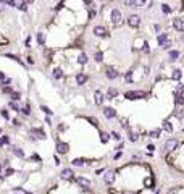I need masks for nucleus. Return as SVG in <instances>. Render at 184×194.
Here are the masks:
<instances>
[{"instance_id":"10","label":"nucleus","mask_w":184,"mask_h":194,"mask_svg":"<svg viewBox=\"0 0 184 194\" xmlns=\"http://www.w3.org/2000/svg\"><path fill=\"white\" fill-rule=\"evenodd\" d=\"M60 176H61L63 179H73V170H71V168H65V170H61Z\"/></svg>"},{"instance_id":"43","label":"nucleus","mask_w":184,"mask_h":194,"mask_svg":"<svg viewBox=\"0 0 184 194\" xmlns=\"http://www.w3.org/2000/svg\"><path fill=\"white\" fill-rule=\"evenodd\" d=\"M20 8H21V10H23V11H24L26 8H28V5H26L24 2H21V3H20Z\"/></svg>"},{"instance_id":"2","label":"nucleus","mask_w":184,"mask_h":194,"mask_svg":"<svg viewBox=\"0 0 184 194\" xmlns=\"http://www.w3.org/2000/svg\"><path fill=\"white\" fill-rule=\"evenodd\" d=\"M121 21H123V13L119 10L111 11V23H113L115 26H118V24H121Z\"/></svg>"},{"instance_id":"27","label":"nucleus","mask_w":184,"mask_h":194,"mask_svg":"<svg viewBox=\"0 0 184 194\" xmlns=\"http://www.w3.org/2000/svg\"><path fill=\"white\" fill-rule=\"evenodd\" d=\"M94 58H95V62H102V60H104V54H102V52H95Z\"/></svg>"},{"instance_id":"4","label":"nucleus","mask_w":184,"mask_h":194,"mask_svg":"<svg viewBox=\"0 0 184 194\" xmlns=\"http://www.w3.org/2000/svg\"><path fill=\"white\" fill-rule=\"evenodd\" d=\"M104 181L107 184H111L115 181V171L113 170H107L105 171V175H104Z\"/></svg>"},{"instance_id":"46","label":"nucleus","mask_w":184,"mask_h":194,"mask_svg":"<svg viewBox=\"0 0 184 194\" xmlns=\"http://www.w3.org/2000/svg\"><path fill=\"white\" fill-rule=\"evenodd\" d=\"M176 193H178V189H173V188H171V189H169V191H168L166 194H176Z\"/></svg>"},{"instance_id":"35","label":"nucleus","mask_w":184,"mask_h":194,"mask_svg":"<svg viewBox=\"0 0 184 194\" xmlns=\"http://www.w3.org/2000/svg\"><path fill=\"white\" fill-rule=\"evenodd\" d=\"M145 3H147V0H136L134 5H137V7H144Z\"/></svg>"},{"instance_id":"30","label":"nucleus","mask_w":184,"mask_h":194,"mask_svg":"<svg viewBox=\"0 0 184 194\" xmlns=\"http://www.w3.org/2000/svg\"><path fill=\"white\" fill-rule=\"evenodd\" d=\"M37 42H39L40 45H42V44L45 42V36L42 34V32H39V34H37Z\"/></svg>"},{"instance_id":"1","label":"nucleus","mask_w":184,"mask_h":194,"mask_svg":"<svg viewBox=\"0 0 184 194\" xmlns=\"http://www.w3.org/2000/svg\"><path fill=\"white\" fill-rule=\"evenodd\" d=\"M157 42H158V45H162V47H165V49H168L169 45H171V40L168 39V34H158V37H157Z\"/></svg>"},{"instance_id":"40","label":"nucleus","mask_w":184,"mask_h":194,"mask_svg":"<svg viewBox=\"0 0 184 194\" xmlns=\"http://www.w3.org/2000/svg\"><path fill=\"white\" fill-rule=\"evenodd\" d=\"M183 104H184L183 97H176V105H183Z\"/></svg>"},{"instance_id":"37","label":"nucleus","mask_w":184,"mask_h":194,"mask_svg":"<svg viewBox=\"0 0 184 194\" xmlns=\"http://www.w3.org/2000/svg\"><path fill=\"white\" fill-rule=\"evenodd\" d=\"M40 109H42V112H45V113H47V115H52V110H50V109H47L45 105H42Z\"/></svg>"},{"instance_id":"26","label":"nucleus","mask_w":184,"mask_h":194,"mask_svg":"<svg viewBox=\"0 0 184 194\" xmlns=\"http://www.w3.org/2000/svg\"><path fill=\"white\" fill-rule=\"evenodd\" d=\"M144 184L147 186V188H154V179H152V178H145L144 179Z\"/></svg>"},{"instance_id":"19","label":"nucleus","mask_w":184,"mask_h":194,"mask_svg":"<svg viewBox=\"0 0 184 194\" xmlns=\"http://www.w3.org/2000/svg\"><path fill=\"white\" fill-rule=\"evenodd\" d=\"M107 95H108V99H113V97H116V95H118V89H115V87H110L108 92H107Z\"/></svg>"},{"instance_id":"47","label":"nucleus","mask_w":184,"mask_h":194,"mask_svg":"<svg viewBox=\"0 0 184 194\" xmlns=\"http://www.w3.org/2000/svg\"><path fill=\"white\" fill-rule=\"evenodd\" d=\"M121 155H123V154H121V152H116V154H115V157H113V159H115V160H118L119 157H121Z\"/></svg>"},{"instance_id":"50","label":"nucleus","mask_w":184,"mask_h":194,"mask_svg":"<svg viewBox=\"0 0 184 194\" xmlns=\"http://www.w3.org/2000/svg\"><path fill=\"white\" fill-rule=\"evenodd\" d=\"M2 83H3V84H8V83H10V79H8V78H3V79H2Z\"/></svg>"},{"instance_id":"31","label":"nucleus","mask_w":184,"mask_h":194,"mask_svg":"<svg viewBox=\"0 0 184 194\" xmlns=\"http://www.w3.org/2000/svg\"><path fill=\"white\" fill-rule=\"evenodd\" d=\"M162 10H163V13H165V15H168V13H171V8H169V7L166 5V3H163V5H162Z\"/></svg>"},{"instance_id":"18","label":"nucleus","mask_w":184,"mask_h":194,"mask_svg":"<svg viewBox=\"0 0 184 194\" xmlns=\"http://www.w3.org/2000/svg\"><path fill=\"white\" fill-rule=\"evenodd\" d=\"M53 78L55 79H61L63 78V70L61 68H53Z\"/></svg>"},{"instance_id":"17","label":"nucleus","mask_w":184,"mask_h":194,"mask_svg":"<svg viewBox=\"0 0 184 194\" xmlns=\"http://www.w3.org/2000/svg\"><path fill=\"white\" fill-rule=\"evenodd\" d=\"M86 81H87V76H86L84 73H79V75L76 76V83H78V84H84Z\"/></svg>"},{"instance_id":"12","label":"nucleus","mask_w":184,"mask_h":194,"mask_svg":"<svg viewBox=\"0 0 184 194\" xmlns=\"http://www.w3.org/2000/svg\"><path fill=\"white\" fill-rule=\"evenodd\" d=\"M105 75H107L108 79H116V78H118V71L115 70V68H107Z\"/></svg>"},{"instance_id":"38","label":"nucleus","mask_w":184,"mask_h":194,"mask_svg":"<svg viewBox=\"0 0 184 194\" xmlns=\"http://www.w3.org/2000/svg\"><path fill=\"white\" fill-rule=\"evenodd\" d=\"M3 144H8V138H7V136H3V138L0 139V146H3Z\"/></svg>"},{"instance_id":"44","label":"nucleus","mask_w":184,"mask_h":194,"mask_svg":"<svg viewBox=\"0 0 184 194\" xmlns=\"http://www.w3.org/2000/svg\"><path fill=\"white\" fill-rule=\"evenodd\" d=\"M119 123H121V126H126V128H128V120H123V118H121V121H119Z\"/></svg>"},{"instance_id":"21","label":"nucleus","mask_w":184,"mask_h":194,"mask_svg":"<svg viewBox=\"0 0 184 194\" xmlns=\"http://www.w3.org/2000/svg\"><path fill=\"white\" fill-rule=\"evenodd\" d=\"M163 129L168 131V133H171V131H173V124L169 123V121H163Z\"/></svg>"},{"instance_id":"3","label":"nucleus","mask_w":184,"mask_h":194,"mask_svg":"<svg viewBox=\"0 0 184 194\" xmlns=\"http://www.w3.org/2000/svg\"><path fill=\"white\" fill-rule=\"evenodd\" d=\"M173 28L176 31H184V18H174L173 20Z\"/></svg>"},{"instance_id":"5","label":"nucleus","mask_w":184,"mask_h":194,"mask_svg":"<svg viewBox=\"0 0 184 194\" xmlns=\"http://www.w3.org/2000/svg\"><path fill=\"white\" fill-rule=\"evenodd\" d=\"M128 24H129L131 28H137V26L140 24V18L137 15H131L129 18H128Z\"/></svg>"},{"instance_id":"48","label":"nucleus","mask_w":184,"mask_h":194,"mask_svg":"<svg viewBox=\"0 0 184 194\" xmlns=\"http://www.w3.org/2000/svg\"><path fill=\"white\" fill-rule=\"evenodd\" d=\"M23 113H26V115L29 113V107H28V105H26L24 109H23Z\"/></svg>"},{"instance_id":"7","label":"nucleus","mask_w":184,"mask_h":194,"mask_svg":"<svg viewBox=\"0 0 184 194\" xmlns=\"http://www.w3.org/2000/svg\"><path fill=\"white\" fill-rule=\"evenodd\" d=\"M31 134H32V139H34V138H40V139H45V138H47V136H45V133H44V131H42L40 128H34L32 131H31Z\"/></svg>"},{"instance_id":"23","label":"nucleus","mask_w":184,"mask_h":194,"mask_svg":"<svg viewBox=\"0 0 184 194\" xmlns=\"http://www.w3.org/2000/svg\"><path fill=\"white\" fill-rule=\"evenodd\" d=\"M0 3H3V5H8V7H15V5H16L15 0H0Z\"/></svg>"},{"instance_id":"51","label":"nucleus","mask_w":184,"mask_h":194,"mask_svg":"<svg viewBox=\"0 0 184 194\" xmlns=\"http://www.w3.org/2000/svg\"><path fill=\"white\" fill-rule=\"evenodd\" d=\"M2 115H3L5 118H8V112H7V110H2Z\"/></svg>"},{"instance_id":"53","label":"nucleus","mask_w":184,"mask_h":194,"mask_svg":"<svg viewBox=\"0 0 184 194\" xmlns=\"http://www.w3.org/2000/svg\"><path fill=\"white\" fill-rule=\"evenodd\" d=\"M21 2H24L26 5H28V3H32V2H34V0H21Z\"/></svg>"},{"instance_id":"34","label":"nucleus","mask_w":184,"mask_h":194,"mask_svg":"<svg viewBox=\"0 0 184 194\" xmlns=\"http://www.w3.org/2000/svg\"><path fill=\"white\" fill-rule=\"evenodd\" d=\"M10 109H13V110H20V105L16 104V102H13V100H11V102H10Z\"/></svg>"},{"instance_id":"13","label":"nucleus","mask_w":184,"mask_h":194,"mask_svg":"<svg viewBox=\"0 0 184 194\" xmlns=\"http://www.w3.org/2000/svg\"><path fill=\"white\" fill-rule=\"evenodd\" d=\"M94 100H95V104H97V105H102V104H104V94H102L100 91H95Z\"/></svg>"},{"instance_id":"42","label":"nucleus","mask_w":184,"mask_h":194,"mask_svg":"<svg viewBox=\"0 0 184 194\" xmlns=\"http://www.w3.org/2000/svg\"><path fill=\"white\" fill-rule=\"evenodd\" d=\"M11 97H13L15 100H18L20 99V94H18V92H11Z\"/></svg>"},{"instance_id":"55","label":"nucleus","mask_w":184,"mask_h":194,"mask_svg":"<svg viewBox=\"0 0 184 194\" xmlns=\"http://www.w3.org/2000/svg\"><path fill=\"white\" fill-rule=\"evenodd\" d=\"M3 78H5V75H3V73H0V81L3 79Z\"/></svg>"},{"instance_id":"54","label":"nucleus","mask_w":184,"mask_h":194,"mask_svg":"<svg viewBox=\"0 0 184 194\" xmlns=\"http://www.w3.org/2000/svg\"><path fill=\"white\" fill-rule=\"evenodd\" d=\"M90 2H92V0H84V3H86V5H90Z\"/></svg>"},{"instance_id":"25","label":"nucleus","mask_w":184,"mask_h":194,"mask_svg":"<svg viewBox=\"0 0 184 194\" xmlns=\"http://www.w3.org/2000/svg\"><path fill=\"white\" fill-rule=\"evenodd\" d=\"M84 164H86V162L82 159H75V160H73V165H75V167H82Z\"/></svg>"},{"instance_id":"32","label":"nucleus","mask_w":184,"mask_h":194,"mask_svg":"<svg viewBox=\"0 0 184 194\" xmlns=\"http://www.w3.org/2000/svg\"><path fill=\"white\" fill-rule=\"evenodd\" d=\"M108 138L110 136L107 134V133H100V139H102V142H108Z\"/></svg>"},{"instance_id":"28","label":"nucleus","mask_w":184,"mask_h":194,"mask_svg":"<svg viewBox=\"0 0 184 194\" xmlns=\"http://www.w3.org/2000/svg\"><path fill=\"white\" fill-rule=\"evenodd\" d=\"M129 139L133 141V142H136V141L139 139V136H137V133H134V131H129Z\"/></svg>"},{"instance_id":"29","label":"nucleus","mask_w":184,"mask_h":194,"mask_svg":"<svg viewBox=\"0 0 184 194\" xmlns=\"http://www.w3.org/2000/svg\"><path fill=\"white\" fill-rule=\"evenodd\" d=\"M179 57V52L178 50H171V52H169V58L171 60H176Z\"/></svg>"},{"instance_id":"45","label":"nucleus","mask_w":184,"mask_h":194,"mask_svg":"<svg viewBox=\"0 0 184 194\" xmlns=\"http://www.w3.org/2000/svg\"><path fill=\"white\" fill-rule=\"evenodd\" d=\"M3 92H5V94H11V92H13V91H11L10 87H5V89H3Z\"/></svg>"},{"instance_id":"22","label":"nucleus","mask_w":184,"mask_h":194,"mask_svg":"<svg viewBox=\"0 0 184 194\" xmlns=\"http://www.w3.org/2000/svg\"><path fill=\"white\" fill-rule=\"evenodd\" d=\"M183 94V84H178V87L174 89V97H181Z\"/></svg>"},{"instance_id":"11","label":"nucleus","mask_w":184,"mask_h":194,"mask_svg":"<svg viewBox=\"0 0 184 194\" xmlns=\"http://www.w3.org/2000/svg\"><path fill=\"white\" fill-rule=\"evenodd\" d=\"M94 34L99 36V37H105V36H107V29H105L104 26H95V28H94Z\"/></svg>"},{"instance_id":"16","label":"nucleus","mask_w":184,"mask_h":194,"mask_svg":"<svg viewBox=\"0 0 184 194\" xmlns=\"http://www.w3.org/2000/svg\"><path fill=\"white\" fill-rule=\"evenodd\" d=\"M78 63H79V65H86V63H87V55H86L84 52H81V54L78 55Z\"/></svg>"},{"instance_id":"20","label":"nucleus","mask_w":184,"mask_h":194,"mask_svg":"<svg viewBox=\"0 0 184 194\" xmlns=\"http://www.w3.org/2000/svg\"><path fill=\"white\" fill-rule=\"evenodd\" d=\"M181 76H183L181 70H174V71H173V76H171V78H173L174 81H179V79H181Z\"/></svg>"},{"instance_id":"6","label":"nucleus","mask_w":184,"mask_h":194,"mask_svg":"<svg viewBox=\"0 0 184 194\" xmlns=\"http://www.w3.org/2000/svg\"><path fill=\"white\" fill-rule=\"evenodd\" d=\"M68 150H70V146L66 144V142H61V141L57 142V152L58 154H66Z\"/></svg>"},{"instance_id":"41","label":"nucleus","mask_w":184,"mask_h":194,"mask_svg":"<svg viewBox=\"0 0 184 194\" xmlns=\"http://www.w3.org/2000/svg\"><path fill=\"white\" fill-rule=\"evenodd\" d=\"M149 50H150L149 44H147V42H144V52H145V54H149Z\"/></svg>"},{"instance_id":"33","label":"nucleus","mask_w":184,"mask_h":194,"mask_svg":"<svg viewBox=\"0 0 184 194\" xmlns=\"http://www.w3.org/2000/svg\"><path fill=\"white\" fill-rule=\"evenodd\" d=\"M13 150H15V154L18 155L20 159H23V157H24V152H23V150H21V149H13Z\"/></svg>"},{"instance_id":"8","label":"nucleus","mask_w":184,"mask_h":194,"mask_svg":"<svg viewBox=\"0 0 184 194\" xmlns=\"http://www.w3.org/2000/svg\"><path fill=\"white\" fill-rule=\"evenodd\" d=\"M104 115L108 120H111V118H115V117H116V110L111 109V107H105V109H104Z\"/></svg>"},{"instance_id":"9","label":"nucleus","mask_w":184,"mask_h":194,"mask_svg":"<svg viewBox=\"0 0 184 194\" xmlns=\"http://www.w3.org/2000/svg\"><path fill=\"white\" fill-rule=\"evenodd\" d=\"M178 144H179V142L176 139H168V141H166V144H165V149H166V150H174L176 147H178Z\"/></svg>"},{"instance_id":"14","label":"nucleus","mask_w":184,"mask_h":194,"mask_svg":"<svg viewBox=\"0 0 184 194\" xmlns=\"http://www.w3.org/2000/svg\"><path fill=\"white\" fill-rule=\"evenodd\" d=\"M125 97L126 99H139V97H144V92H126Z\"/></svg>"},{"instance_id":"39","label":"nucleus","mask_w":184,"mask_h":194,"mask_svg":"<svg viewBox=\"0 0 184 194\" xmlns=\"http://www.w3.org/2000/svg\"><path fill=\"white\" fill-rule=\"evenodd\" d=\"M125 3L128 7H134V3H136V0H125Z\"/></svg>"},{"instance_id":"24","label":"nucleus","mask_w":184,"mask_h":194,"mask_svg":"<svg viewBox=\"0 0 184 194\" xmlns=\"http://www.w3.org/2000/svg\"><path fill=\"white\" fill-rule=\"evenodd\" d=\"M150 138H154V139H157V138H160V129H154V131H150L149 133Z\"/></svg>"},{"instance_id":"36","label":"nucleus","mask_w":184,"mask_h":194,"mask_svg":"<svg viewBox=\"0 0 184 194\" xmlns=\"http://www.w3.org/2000/svg\"><path fill=\"white\" fill-rule=\"evenodd\" d=\"M126 83H128V84H131V83H133V76H131V71L129 73H128V75H126Z\"/></svg>"},{"instance_id":"49","label":"nucleus","mask_w":184,"mask_h":194,"mask_svg":"<svg viewBox=\"0 0 184 194\" xmlns=\"http://www.w3.org/2000/svg\"><path fill=\"white\" fill-rule=\"evenodd\" d=\"M94 16H95V11L90 10V11H89V18H94Z\"/></svg>"},{"instance_id":"52","label":"nucleus","mask_w":184,"mask_h":194,"mask_svg":"<svg viewBox=\"0 0 184 194\" xmlns=\"http://www.w3.org/2000/svg\"><path fill=\"white\" fill-rule=\"evenodd\" d=\"M66 129V124H60V131H65Z\"/></svg>"},{"instance_id":"15","label":"nucleus","mask_w":184,"mask_h":194,"mask_svg":"<svg viewBox=\"0 0 184 194\" xmlns=\"http://www.w3.org/2000/svg\"><path fill=\"white\" fill-rule=\"evenodd\" d=\"M76 181H78V184H81L82 188H89V184H90V181L87 178H84V176H79Z\"/></svg>"},{"instance_id":"56","label":"nucleus","mask_w":184,"mask_h":194,"mask_svg":"<svg viewBox=\"0 0 184 194\" xmlns=\"http://www.w3.org/2000/svg\"><path fill=\"white\" fill-rule=\"evenodd\" d=\"M128 194H134V193H128Z\"/></svg>"}]
</instances>
